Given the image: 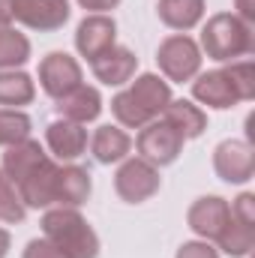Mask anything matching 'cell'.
<instances>
[{"instance_id": "cell-1", "label": "cell", "mask_w": 255, "mask_h": 258, "mask_svg": "<svg viewBox=\"0 0 255 258\" xmlns=\"http://www.w3.org/2000/svg\"><path fill=\"white\" fill-rule=\"evenodd\" d=\"M42 237L60 252L63 258H96L99 255V237L93 225L81 216L78 207H48L42 213Z\"/></svg>"}, {"instance_id": "cell-2", "label": "cell", "mask_w": 255, "mask_h": 258, "mask_svg": "<svg viewBox=\"0 0 255 258\" xmlns=\"http://www.w3.org/2000/svg\"><path fill=\"white\" fill-rule=\"evenodd\" d=\"M198 48H201V54H207L210 60H219V63L240 60L255 51L252 24L240 21L234 12H216L201 27Z\"/></svg>"}, {"instance_id": "cell-3", "label": "cell", "mask_w": 255, "mask_h": 258, "mask_svg": "<svg viewBox=\"0 0 255 258\" xmlns=\"http://www.w3.org/2000/svg\"><path fill=\"white\" fill-rule=\"evenodd\" d=\"M156 63H159V72H162L165 81L186 84V81H192L201 72L204 54H201V48H198V42L192 36H186V33H171V36H165L159 42Z\"/></svg>"}, {"instance_id": "cell-4", "label": "cell", "mask_w": 255, "mask_h": 258, "mask_svg": "<svg viewBox=\"0 0 255 258\" xmlns=\"http://www.w3.org/2000/svg\"><path fill=\"white\" fill-rule=\"evenodd\" d=\"M135 150L144 162L165 168V165L177 162V156L183 153V135L177 129H171L162 117H156L147 126H141L138 138H135Z\"/></svg>"}, {"instance_id": "cell-5", "label": "cell", "mask_w": 255, "mask_h": 258, "mask_svg": "<svg viewBox=\"0 0 255 258\" xmlns=\"http://www.w3.org/2000/svg\"><path fill=\"white\" fill-rule=\"evenodd\" d=\"M159 186H162L159 168L144 162L141 156H126L120 162V168L114 171V192L126 204H141V201L153 198L159 192Z\"/></svg>"}, {"instance_id": "cell-6", "label": "cell", "mask_w": 255, "mask_h": 258, "mask_svg": "<svg viewBox=\"0 0 255 258\" xmlns=\"http://www.w3.org/2000/svg\"><path fill=\"white\" fill-rule=\"evenodd\" d=\"M213 171L219 180L225 183H246L252 180L255 174V147L252 141H243V138H225L216 144L213 150Z\"/></svg>"}, {"instance_id": "cell-7", "label": "cell", "mask_w": 255, "mask_h": 258, "mask_svg": "<svg viewBox=\"0 0 255 258\" xmlns=\"http://www.w3.org/2000/svg\"><path fill=\"white\" fill-rule=\"evenodd\" d=\"M114 45H117V21L111 15L93 12V15H84L78 21V27H75V51L87 63H93L96 57H102Z\"/></svg>"}, {"instance_id": "cell-8", "label": "cell", "mask_w": 255, "mask_h": 258, "mask_svg": "<svg viewBox=\"0 0 255 258\" xmlns=\"http://www.w3.org/2000/svg\"><path fill=\"white\" fill-rule=\"evenodd\" d=\"M78 84H84V75H81V63L66 54V51H51L42 57L39 63V87L51 96V99H60L69 90H75Z\"/></svg>"}, {"instance_id": "cell-9", "label": "cell", "mask_w": 255, "mask_h": 258, "mask_svg": "<svg viewBox=\"0 0 255 258\" xmlns=\"http://www.w3.org/2000/svg\"><path fill=\"white\" fill-rule=\"evenodd\" d=\"M228 216H231V210L222 195H201L186 210V225L198 240H216L222 234Z\"/></svg>"}, {"instance_id": "cell-10", "label": "cell", "mask_w": 255, "mask_h": 258, "mask_svg": "<svg viewBox=\"0 0 255 258\" xmlns=\"http://www.w3.org/2000/svg\"><path fill=\"white\" fill-rule=\"evenodd\" d=\"M72 15L69 0H15V21L30 30L51 33L60 30Z\"/></svg>"}, {"instance_id": "cell-11", "label": "cell", "mask_w": 255, "mask_h": 258, "mask_svg": "<svg viewBox=\"0 0 255 258\" xmlns=\"http://www.w3.org/2000/svg\"><path fill=\"white\" fill-rule=\"evenodd\" d=\"M54 180H57V162L51 156H45L21 183H15L18 192H21L24 207H30V210L54 207Z\"/></svg>"}, {"instance_id": "cell-12", "label": "cell", "mask_w": 255, "mask_h": 258, "mask_svg": "<svg viewBox=\"0 0 255 258\" xmlns=\"http://www.w3.org/2000/svg\"><path fill=\"white\" fill-rule=\"evenodd\" d=\"M192 102H201L207 108L225 111V108H234L240 99H237L228 75L222 69H210V72H198L192 78Z\"/></svg>"}, {"instance_id": "cell-13", "label": "cell", "mask_w": 255, "mask_h": 258, "mask_svg": "<svg viewBox=\"0 0 255 258\" xmlns=\"http://www.w3.org/2000/svg\"><path fill=\"white\" fill-rule=\"evenodd\" d=\"M87 129L81 123H72V120H63L57 117L54 123L45 126V147L51 150L48 156L60 159V162H72L78 159L84 150H87Z\"/></svg>"}, {"instance_id": "cell-14", "label": "cell", "mask_w": 255, "mask_h": 258, "mask_svg": "<svg viewBox=\"0 0 255 258\" xmlns=\"http://www.w3.org/2000/svg\"><path fill=\"white\" fill-rule=\"evenodd\" d=\"M90 69H93V78L102 81L105 87H123V84H129L135 78L138 57H135V51L126 48V45H114L102 57H96L90 63Z\"/></svg>"}, {"instance_id": "cell-15", "label": "cell", "mask_w": 255, "mask_h": 258, "mask_svg": "<svg viewBox=\"0 0 255 258\" xmlns=\"http://www.w3.org/2000/svg\"><path fill=\"white\" fill-rule=\"evenodd\" d=\"M126 90H129V96L147 111L150 120L162 117V111H165L168 102L174 99V96H171V84H168L162 75H156V72H141Z\"/></svg>"}, {"instance_id": "cell-16", "label": "cell", "mask_w": 255, "mask_h": 258, "mask_svg": "<svg viewBox=\"0 0 255 258\" xmlns=\"http://www.w3.org/2000/svg\"><path fill=\"white\" fill-rule=\"evenodd\" d=\"M57 102V114L63 120H72V123H93L99 114H102V93L90 84H78L75 90H69L66 96L54 99Z\"/></svg>"}, {"instance_id": "cell-17", "label": "cell", "mask_w": 255, "mask_h": 258, "mask_svg": "<svg viewBox=\"0 0 255 258\" xmlns=\"http://www.w3.org/2000/svg\"><path fill=\"white\" fill-rule=\"evenodd\" d=\"M93 189L90 171L81 165H57V180H54V204L60 207H81Z\"/></svg>"}, {"instance_id": "cell-18", "label": "cell", "mask_w": 255, "mask_h": 258, "mask_svg": "<svg viewBox=\"0 0 255 258\" xmlns=\"http://www.w3.org/2000/svg\"><path fill=\"white\" fill-rule=\"evenodd\" d=\"M90 153H93V159L99 162V165H114V162H123L129 156V150H132V138H129V132L123 126H111V123H105V126H99L93 135H90Z\"/></svg>"}, {"instance_id": "cell-19", "label": "cell", "mask_w": 255, "mask_h": 258, "mask_svg": "<svg viewBox=\"0 0 255 258\" xmlns=\"http://www.w3.org/2000/svg\"><path fill=\"white\" fill-rule=\"evenodd\" d=\"M48 153H45V147L36 141V138H24V141H18V144H12V147H6V153H3V174L12 180V183H21L42 159H45Z\"/></svg>"}, {"instance_id": "cell-20", "label": "cell", "mask_w": 255, "mask_h": 258, "mask_svg": "<svg viewBox=\"0 0 255 258\" xmlns=\"http://www.w3.org/2000/svg\"><path fill=\"white\" fill-rule=\"evenodd\" d=\"M204 0H159L156 3V15L165 27L177 30V33H186L192 27H198L204 21Z\"/></svg>"}, {"instance_id": "cell-21", "label": "cell", "mask_w": 255, "mask_h": 258, "mask_svg": "<svg viewBox=\"0 0 255 258\" xmlns=\"http://www.w3.org/2000/svg\"><path fill=\"white\" fill-rule=\"evenodd\" d=\"M162 120L171 129H177L183 135V141L204 135V129H207V114L192 99H171L168 108L162 111Z\"/></svg>"}, {"instance_id": "cell-22", "label": "cell", "mask_w": 255, "mask_h": 258, "mask_svg": "<svg viewBox=\"0 0 255 258\" xmlns=\"http://www.w3.org/2000/svg\"><path fill=\"white\" fill-rule=\"evenodd\" d=\"M36 99V81L21 69H0V105L21 108Z\"/></svg>"}, {"instance_id": "cell-23", "label": "cell", "mask_w": 255, "mask_h": 258, "mask_svg": "<svg viewBox=\"0 0 255 258\" xmlns=\"http://www.w3.org/2000/svg\"><path fill=\"white\" fill-rule=\"evenodd\" d=\"M213 243H216L219 252H225L231 258H249V252L255 249V225H243L234 216H228L222 234Z\"/></svg>"}, {"instance_id": "cell-24", "label": "cell", "mask_w": 255, "mask_h": 258, "mask_svg": "<svg viewBox=\"0 0 255 258\" xmlns=\"http://www.w3.org/2000/svg\"><path fill=\"white\" fill-rule=\"evenodd\" d=\"M30 60V39L15 27H0V69H21Z\"/></svg>"}, {"instance_id": "cell-25", "label": "cell", "mask_w": 255, "mask_h": 258, "mask_svg": "<svg viewBox=\"0 0 255 258\" xmlns=\"http://www.w3.org/2000/svg\"><path fill=\"white\" fill-rule=\"evenodd\" d=\"M33 120L21 108H0V147H12L24 138H30Z\"/></svg>"}, {"instance_id": "cell-26", "label": "cell", "mask_w": 255, "mask_h": 258, "mask_svg": "<svg viewBox=\"0 0 255 258\" xmlns=\"http://www.w3.org/2000/svg\"><path fill=\"white\" fill-rule=\"evenodd\" d=\"M24 216H27V207H24V201H21L18 186H15V183L3 174V168H0V222L18 225V222H24Z\"/></svg>"}, {"instance_id": "cell-27", "label": "cell", "mask_w": 255, "mask_h": 258, "mask_svg": "<svg viewBox=\"0 0 255 258\" xmlns=\"http://www.w3.org/2000/svg\"><path fill=\"white\" fill-rule=\"evenodd\" d=\"M111 114L117 117V123H120L123 129H141V126L150 123L147 111L129 96V90H120V93L111 96Z\"/></svg>"}, {"instance_id": "cell-28", "label": "cell", "mask_w": 255, "mask_h": 258, "mask_svg": "<svg viewBox=\"0 0 255 258\" xmlns=\"http://www.w3.org/2000/svg\"><path fill=\"white\" fill-rule=\"evenodd\" d=\"M222 72L228 75L234 93L240 102L255 99V63L252 60H231L228 66H222Z\"/></svg>"}, {"instance_id": "cell-29", "label": "cell", "mask_w": 255, "mask_h": 258, "mask_svg": "<svg viewBox=\"0 0 255 258\" xmlns=\"http://www.w3.org/2000/svg\"><path fill=\"white\" fill-rule=\"evenodd\" d=\"M231 216L243 225H255V192H240L231 204H228Z\"/></svg>"}, {"instance_id": "cell-30", "label": "cell", "mask_w": 255, "mask_h": 258, "mask_svg": "<svg viewBox=\"0 0 255 258\" xmlns=\"http://www.w3.org/2000/svg\"><path fill=\"white\" fill-rule=\"evenodd\" d=\"M174 258H219V249L210 246V240H183Z\"/></svg>"}, {"instance_id": "cell-31", "label": "cell", "mask_w": 255, "mask_h": 258, "mask_svg": "<svg viewBox=\"0 0 255 258\" xmlns=\"http://www.w3.org/2000/svg\"><path fill=\"white\" fill-rule=\"evenodd\" d=\"M21 258H63L45 237H33V240H27V246H24V252Z\"/></svg>"}, {"instance_id": "cell-32", "label": "cell", "mask_w": 255, "mask_h": 258, "mask_svg": "<svg viewBox=\"0 0 255 258\" xmlns=\"http://www.w3.org/2000/svg\"><path fill=\"white\" fill-rule=\"evenodd\" d=\"M78 6H81V9H87V15H93V12L108 15L111 9H117V6H120V0H78Z\"/></svg>"}, {"instance_id": "cell-33", "label": "cell", "mask_w": 255, "mask_h": 258, "mask_svg": "<svg viewBox=\"0 0 255 258\" xmlns=\"http://www.w3.org/2000/svg\"><path fill=\"white\" fill-rule=\"evenodd\" d=\"M234 15L246 24H255V0H234Z\"/></svg>"}, {"instance_id": "cell-34", "label": "cell", "mask_w": 255, "mask_h": 258, "mask_svg": "<svg viewBox=\"0 0 255 258\" xmlns=\"http://www.w3.org/2000/svg\"><path fill=\"white\" fill-rule=\"evenodd\" d=\"M15 21V0H0V27H9Z\"/></svg>"}, {"instance_id": "cell-35", "label": "cell", "mask_w": 255, "mask_h": 258, "mask_svg": "<svg viewBox=\"0 0 255 258\" xmlns=\"http://www.w3.org/2000/svg\"><path fill=\"white\" fill-rule=\"evenodd\" d=\"M9 249H12V234L0 225V258H6L9 255Z\"/></svg>"}]
</instances>
